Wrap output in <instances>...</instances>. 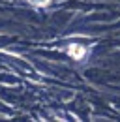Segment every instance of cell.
<instances>
[{
	"instance_id": "obj_1",
	"label": "cell",
	"mask_w": 120,
	"mask_h": 122,
	"mask_svg": "<svg viewBox=\"0 0 120 122\" xmlns=\"http://www.w3.org/2000/svg\"><path fill=\"white\" fill-rule=\"evenodd\" d=\"M70 55H71V56H75V58H81V56L85 55V49H79V47H71V49H70Z\"/></svg>"
}]
</instances>
